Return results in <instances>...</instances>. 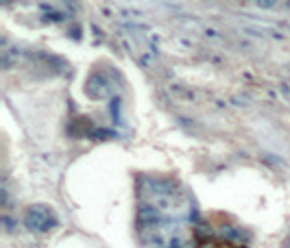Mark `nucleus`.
Here are the masks:
<instances>
[{
  "instance_id": "5",
  "label": "nucleus",
  "mask_w": 290,
  "mask_h": 248,
  "mask_svg": "<svg viewBox=\"0 0 290 248\" xmlns=\"http://www.w3.org/2000/svg\"><path fill=\"white\" fill-rule=\"evenodd\" d=\"M288 7H290V0H288Z\"/></svg>"
},
{
  "instance_id": "1",
  "label": "nucleus",
  "mask_w": 290,
  "mask_h": 248,
  "mask_svg": "<svg viewBox=\"0 0 290 248\" xmlns=\"http://www.w3.org/2000/svg\"><path fill=\"white\" fill-rule=\"evenodd\" d=\"M24 224L35 233H46L55 227V214L44 205L28 207L26 216H24Z\"/></svg>"
},
{
  "instance_id": "4",
  "label": "nucleus",
  "mask_w": 290,
  "mask_h": 248,
  "mask_svg": "<svg viewBox=\"0 0 290 248\" xmlns=\"http://www.w3.org/2000/svg\"><path fill=\"white\" fill-rule=\"evenodd\" d=\"M258 3H260V7H271L275 0H258Z\"/></svg>"
},
{
  "instance_id": "3",
  "label": "nucleus",
  "mask_w": 290,
  "mask_h": 248,
  "mask_svg": "<svg viewBox=\"0 0 290 248\" xmlns=\"http://www.w3.org/2000/svg\"><path fill=\"white\" fill-rule=\"evenodd\" d=\"M157 220H159V214H157V211H153L151 207H142V211H140V222H142V227L155 224Z\"/></svg>"
},
{
  "instance_id": "2",
  "label": "nucleus",
  "mask_w": 290,
  "mask_h": 248,
  "mask_svg": "<svg viewBox=\"0 0 290 248\" xmlns=\"http://www.w3.org/2000/svg\"><path fill=\"white\" fill-rule=\"evenodd\" d=\"M85 92H88V96L94 98V100H100L107 96V92H110V85L100 74H92L88 78V83H85Z\"/></svg>"
}]
</instances>
